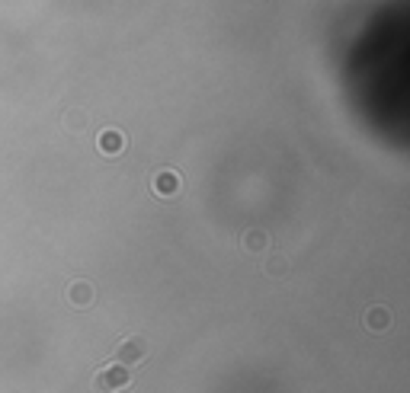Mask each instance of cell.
I'll return each instance as SVG.
<instances>
[{
	"mask_svg": "<svg viewBox=\"0 0 410 393\" xmlns=\"http://www.w3.org/2000/svg\"><path fill=\"white\" fill-rule=\"evenodd\" d=\"M128 387H132V368L119 365V361H112V365L100 368L93 374V390L97 393H122Z\"/></svg>",
	"mask_w": 410,
	"mask_h": 393,
	"instance_id": "1",
	"label": "cell"
},
{
	"mask_svg": "<svg viewBox=\"0 0 410 393\" xmlns=\"http://www.w3.org/2000/svg\"><path fill=\"white\" fill-rule=\"evenodd\" d=\"M147 342L141 336H126L122 342L116 345V352H112V358L119 361V365H126V368H135V365H145L147 361Z\"/></svg>",
	"mask_w": 410,
	"mask_h": 393,
	"instance_id": "2",
	"label": "cell"
},
{
	"mask_svg": "<svg viewBox=\"0 0 410 393\" xmlns=\"http://www.w3.org/2000/svg\"><path fill=\"white\" fill-rule=\"evenodd\" d=\"M151 189L160 195V199H174V195H180V189H183V180L176 176L174 170H160L157 176L151 180Z\"/></svg>",
	"mask_w": 410,
	"mask_h": 393,
	"instance_id": "3",
	"label": "cell"
},
{
	"mask_svg": "<svg viewBox=\"0 0 410 393\" xmlns=\"http://www.w3.org/2000/svg\"><path fill=\"white\" fill-rule=\"evenodd\" d=\"M68 301L74 304L77 311H87L93 304V285L90 282H71L68 285Z\"/></svg>",
	"mask_w": 410,
	"mask_h": 393,
	"instance_id": "4",
	"label": "cell"
},
{
	"mask_svg": "<svg viewBox=\"0 0 410 393\" xmlns=\"http://www.w3.org/2000/svg\"><path fill=\"white\" fill-rule=\"evenodd\" d=\"M97 147L106 154V157H116V154H122V147H126V138H122L119 131L109 128V131H103V135L97 138Z\"/></svg>",
	"mask_w": 410,
	"mask_h": 393,
	"instance_id": "5",
	"label": "cell"
},
{
	"mask_svg": "<svg viewBox=\"0 0 410 393\" xmlns=\"http://www.w3.org/2000/svg\"><path fill=\"white\" fill-rule=\"evenodd\" d=\"M366 330L368 332H382V330H388L391 326V313L385 311V307H368V313H366Z\"/></svg>",
	"mask_w": 410,
	"mask_h": 393,
	"instance_id": "6",
	"label": "cell"
},
{
	"mask_svg": "<svg viewBox=\"0 0 410 393\" xmlns=\"http://www.w3.org/2000/svg\"><path fill=\"white\" fill-rule=\"evenodd\" d=\"M266 247H270V237H266L263 230H247V234H243V249H247V253H263Z\"/></svg>",
	"mask_w": 410,
	"mask_h": 393,
	"instance_id": "7",
	"label": "cell"
},
{
	"mask_svg": "<svg viewBox=\"0 0 410 393\" xmlns=\"http://www.w3.org/2000/svg\"><path fill=\"white\" fill-rule=\"evenodd\" d=\"M270 272H272V275H279V272H285V262H272V266H270Z\"/></svg>",
	"mask_w": 410,
	"mask_h": 393,
	"instance_id": "8",
	"label": "cell"
}]
</instances>
